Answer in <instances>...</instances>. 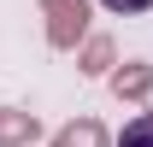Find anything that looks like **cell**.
I'll return each instance as SVG.
<instances>
[{"mask_svg": "<svg viewBox=\"0 0 153 147\" xmlns=\"http://www.w3.org/2000/svg\"><path fill=\"white\" fill-rule=\"evenodd\" d=\"M106 88H112L118 100H135V106H141V100L153 94V65H147V59H124V65H112Z\"/></svg>", "mask_w": 153, "mask_h": 147, "instance_id": "obj_2", "label": "cell"}, {"mask_svg": "<svg viewBox=\"0 0 153 147\" xmlns=\"http://www.w3.org/2000/svg\"><path fill=\"white\" fill-rule=\"evenodd\" d=\"M100 6H106V12H118V18H135V12H147L153 0H100Z\"/></svg>", "mask_w": 153, "mask_h": 147, "instance_id": "obj_7", "label": "cell"}, {"mask_svg": "<svg viewBox=\"0 0 153 147\" xmlns=\"http://www.w3.org/2000/svg\"><path fill=\"white\" fill-rule=\"evenodd\" d=\"M53 147H106V124L100 118H71L65 129H53Z\"/></svg>", "mask_w": 153, "mask_h": 147, "instance_id": "obj_5", "label": "cell"}, {"mask_svg": "<svg viewBox=\"0 0 153 147\" xmlns=\"http://www.w3.org/2000/svg\"><path fill=\"white\" fill-rule=\"evenodd\" d=\"M112 65H118V41L112 36H88L76 47V71L82 76H112Z\"/></svg>", "mask_w": 153, "mask_h": 147, "instance_id": "obj_4", "label": "cell"}, {"mask_svg": "<svg viewBox=\"0 0 153 147\" xmlns=\"http://www.w3.org/2000/svg\"><path fill=\"white\" fill-rule=\"evenodd\" d=\"M41 135V118L30 106H0V147H30Z\"/></svg>", "mask_w": 153, "mask_h": 147, "instance_id": "obj_3", "label": "cell"}, {"mask_svg": "<svg viewBox=\"0 0 153 147\" xmlns=\"http://www.w3.org/2000/svg\"><path fill=\"white\" fill-rule=\"evenodd\" d=\"M118 147H153V112L130 118V124H124V135H118Z\"/></svg>", "mask_w": 153, "mask_h": 147, "instance_id": "obj_6", "label": "cell"}, {"mask_svg": "<svg viewBox=\"0 0 153 147\" xmlns=\"http://www.w3.org/2000/svg\"><path fill=\"white\" fill-rule=\"evenodd\" d=\"M41 18H47V47L76 53L88 41V0H36Z\"/></svg>", "mask_w": 153, "mask_h": 147, "instance_id": "obj_1", "label": "cell"}]
</instances>
